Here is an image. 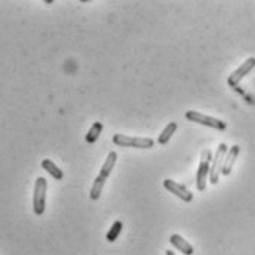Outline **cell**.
<instances>
[{
	"label": "cell",
	"instance_id": "obj_8",
	"mask_svg": "<svg viewBox=\"0 0 255 255\" xmlns=\"http://www.w3.org/2000/svg\"><path fill=\"white\" fill-rule=\"evenodd\" d=\"M164 187L168 192H171L173 195H176L177 198H180L184 202H190L193 199V193L186 186H183L180 183H176L174 180H171V179H165L164 180Z\"/></svg>",
	"mask_w": 255,
	"mask_h": 255
},
{
	"label": "cell",
	"instance_id": "obj_4",
	"mask_svg": "<svg viewBox=\"0 0 255 255\" xmlns=\"http://www.w3.org/2000/svg\"><path fill=\"white\" fill-rule=\"evenodd\" d=\"M184 117L189 120V121H193V123H199L202 126H207V127H211V128H216L219 131H224L227 124L224 121H221L219 118H214L211 115H205L202 112H198V111H187L184 114Z\"/></svg>",
	"mask_w": 255,
	"mask_h": 255
},
{
	"label": "cell",
	"instance_id": "obj_14",
	"mask_svg": "<svg viewBox=\"0 0 255 255\" xmlns=\"http://www.w3.org/2000/svg\"><path fill=\"white\" fill-rule=\"evenodd\" d=\"M121 229H123V223H121L120 220L114 221V224L111 226L110 232L107 233V241H108V242H114V241L118 238V235H120Z\"/></svg>",
	"mask_w": 255,
	"mask_h": 255
},
{
	"label": "cell",
	"instance_id": "obj_10",
	"mask_svg": "<svg viewBox=\"0 0 255 255\" xmlns=\"http://www.w3.org/2000/svg\"><path fill=\"white\" fill-rule=\"evenodd\" d=\"M170 242H171V245L173 247H176L180 253H183L184 255H192L193 254V247L184 239L182 238L180 235H171V238H170Z\"/></svg>",
	"mask_w": 255,
	"mask_h": 255
},
{
	"label": "cell",
	"instance_id": "obj_2",
	"mask_svg": "<svg viewBox=\"0 0 255 255\" xmlns=\"http://www.w3.org/2000/svg\"><path fill=\"white\" fill-rule=\"evenodd\" d=\"M112 143L121 147H134V149H152L155 142L149 137H133L124 134H114Z\"/></svg>",
	"mask_w": 255,
	"mask_h": 255
},
{
	"label": "cell",
	"instance_id": "obj_15",
	"mask_svg": "<svg viewBox=\"0 0 255 255\" xmlns=\"http://www.w3.org/2000/svg\"><path fill=\"white\" fill-rule=\"evenodd\" d=\"M165 255H176V253L171 251V250H167V251H165Z\"/></svg>",
	"mask_w": 255,
	"mask_h": 255
},
{
	"label": "cell",
	"instance_id": "obj_1",
	"mask_svg": "<svg viewBox=\"0 0 255 255\" xmlns=\"http://www.w3.org/2000/svg\"><path fill=\"white\" fill-rule=\"evenodd\" d=\"M117 152H110L108 153V156H107V159H105V162H104V165H102V168H101V171H99V174H98V177L95 179V182L92 184V189H90V199L92 201H98L99 199V196H101V193H102V189H104V186H105V183H107V179L110 177L111 171L114 170V167H115V162H117Z\"/></svg>",
	"mask_w": 255,
	"mask_h": 255
},
{
	"label": "cell",
	"instance_id": "obj_6",
	"mask_svg": "<svg viewBox=\"0 0 255 255\" xmlns=\"http://www.w3.org/2000/svg\"><path fill=\"white\" fill-rule=\"evenodd\" d=\"M227 155V145L226 143H220L214 156H213V161H211V165H210V182L211 184H217L220 179V174H221V168H223V161Z\"/></svg>",
	"mask_w": 255,
	"mask_h": 255
},
{
	"label": "cell",
	"instance_id": "obj_11",
	"mask_svg": "<svg viewBox=\"0 0 255 255\" xmlns=\"http://www.w3.org/2000/svg\"><path fill=\"white\" fill-rule=\"evenodd\" d=\"M41 167H43V170H46L55 180H62V179H64L62 170H61L55 162H52L50 159H43V161H41Z\"/></svg>",
	"mask_w": 255,
	"mask_h": 255
},
{
	"label": "cell",
	"instance_id": "obj_3",
	"mask_svg": "<svg viewBox=\"0 0 255 255\" xmlns=\"http://www.w3.org/2000/svg\"><path fill=\"white\" fill-rule=\"evenodd\" d=\"M211 161H213V153H211V150L205 149L202 152V158H201V162H199V167H198V171H196V189L199 192H204L205 187H207Z\"/></svg>",
	"mask_w": 255,
	"mask_h": 255
},
{
	"label": "cell",
	"instance_id": "obj_12",
	"mask_svg": "<svg viewBox=\"0 0 255 255\" xmlns=\"http://www.w3.org/2000/svg\"><path fill=\"white\" fill-rule=\"evenodd\" d=\"M102 130H104V124H102L101 121H95V123L92 124L90 130H89L87 134H86V142H87L89 145H93V143L99 139Z\"/></svg>",
	"mask_w": 255,
	"mask_h": 255
},
{
	"label": "cell",
	"instance_id": "obj_9",
	"mask_svg": "<svg viewBox=\"0 0 255 255\" xmlns=\"http://www.w3.org/2000/svg\"><path fill=\"white\" fill-rule=\"evenodd\" d=\"M239 150H241V147L238 145H233L227 150V155H226V158L223 161V168H221L223 176H229L232 173V168H233L235 161H236V158L239 155Z\"/></svg>",
	"mask_w": 255,
	"mask_h": 255
},
{
	"label": "cell",
	"instance_id": "obj_7",
	"mask_svg": "<svg viewBox=\"0 0 255 255\" xmlns=\"http://www.w3.org/2000/svg\"><path fill=\"white\" fill-rule=\"evenodd\" d=\"M254 68H255V58H248L242 65H239V68H238V70H235L233 73L229 75V78H227V84H229L230 87H236V86L241 83V80H242L244 77H247V75L251 73Z\"/></svg>",
	"mask_w": 255,
	"mask_h": 255
},
{
	"label": "cell",
	"instance_id": "obj_5",
	"mask_svg": "<svg viewBox=\"0 0 255 255\" xmlns=\"http://www.w3.org/2000/svg\"><path fill=\"white\" fill-rule=\"evenodd\" d=\"M46 193H47V180L44 177H38L34 186L33 196V210L37 216H43L46 210Z\"/></svg>",
	"mask_w": 255,
	"mask_h": 255
},
{
	"label": "cell",
	"instance_id": "obj_13",
	"mask_svg": "<svg viewBox=\"0 0 255 255\" xmlns=\"http://www.w3.org/2000/svg\"><path fill=\"white\" fill-rule=\"evenodd\" d=\"M176 130H177V123L171 121V123L164 128V131L159 134V137H158V143H159V145H167V143L170 142V139L173 137V134L176 133Z\"/></svg>",
	"mask_w": 255,
	"mask_h": 255
}]
</instances>
